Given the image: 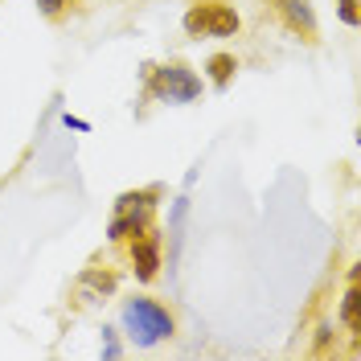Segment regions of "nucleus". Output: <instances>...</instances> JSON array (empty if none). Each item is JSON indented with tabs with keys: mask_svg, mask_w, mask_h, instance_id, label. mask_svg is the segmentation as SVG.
<instances>
[{
	"mask_svg": "<svg viewBox=\"0 0 361 361\" xmlns=\"http://www.w3.org/2000/svg\"><path fill=\"white\" fill-rule=\"evenodd\" d=\"M123 324L132 329V337L140 341V345H152V341L173 333V316L164 312L157 300H132V304L123 308Z\"/></svg>",
	"mask_w": 361,
	"mask_h": 361,
	"instance_id": "2",
	"label": "nucleus"
},
{
	"mask_svg": "<svg viewBox=\"0 0 361 361\" xmlns=\"http://www.w3.org/2000/svg\"><path fill=\"white\" fill-rule=\"evenodd\" d=\"M271 8L283 17V25L292 33H300L308 45H316V13H312L308 0H271Z\"/></svg>",
	"mask_w": 361,
	"mask_h": 361,
	"instance_id": "5",
	"label": "nucleus"
},
{
	"mask_svg": "<svg viewBox=\"0 0 361 361\" xmlns=\"http://www.w3.org/2000/svg\"><path fill=\"white\" fill-rule=\"evenodd\" d=\"M209 78H214V87H230V78H234V70H238V62H234V54H214L209 58Z\"/></svg>",
	"mask_w": 361,
	"mask_h": 361,
	"instance_id": "8",
	"label": "nucleus"
},
{
	"mask_svg": "<svg viewBox=\"0 0 361 361\" xmlns=\"http://www.w3.org/2000/svg\"><path fill=\"white\" fill-rule=\"evenodd\" d=\"M152 90H157L160 99H169V103H189V99L202 94V78L185 66H164V70H157Z\"/></svg>",
	"mask_w": 361,
	"mask_h": 361,
	"instance_id": "4",
	"label": "nucleus"
},
{
	"mask_svg": "<svg viewBox=\"0 0 361 361\" xmlns=\"http://www.w3.org/2000/svg\"><path fill=\"white\" fill-rule=\"evenodd\" d=\"M152 197H157V193H128V197H119V214H115V222H111L115 243H128V238H135V234L152 230V226H148Z\"/></svg>",
	"mask_w": 361,
	"mask_h": 361,
	"instance_id": "3",
	"label": "nucleus"
},
{
	"mask_svg": "<svg viewBox=\"0 0 361 361\" xmlns=\"http://www.w3.org/2000/svg\"><path fill=\"white\" fill-rule=\"evenodd\" d=\"M157 230H144V234H135L128 255H132V267L140 279H157V267H160V255H157Z\"/></svg>",
	"mask_w": 361,
	"mask_h": 361,
	"instance_id": "6",
	"label": "nucleus"
},
{
	"mask_svg": "<svg viewBox=\"0 0 361 361\" xmlns=\"http://www.w3.org/2000/svg\"><path fill=\"white\" fill-rule=\"evenodd\" d=\"M70 4H74V0H37V8H42L45 17H49V21H58V17L66 13Z\"/></svg>",
	"mask_w": 361,
	"mask_h": 361,
	"instance_id": "9",
	"label": "nucleus"
},
{
	"mask_svg": "<svg viewBox=\"0 0 361 361\" xmlns=\"http://www.w3.org/2000/svg\"><path fill=\"white\" fill-rule=\"evenodd\" d=\"M185 29L197 37H230V33H238V13H234V4H226V0H197L189 13H185Z\"/></svg>",
	"mask_w": 361,
	"mask_h": 361,
	"instance_id": "1",
	"label": "nucleus"
},
{
	"mask_svg": "<svg viewBox=\"0 0 361 361\" xmlns=\"http://www.w3.org/2000/svg\"><path fill=\"white\" fill-rule=\"evenodd\" d=\"M341 21L357 25V0H341Z\"/></svg>",
	"mask_w": 361,
	"mask_h": 361,
	"instance_id": "10",
	"label": "nucleus"
},
{
	"mask_svg": "<svg viewBox=\"0 0 361 361\" xmlns=\"http://www.w3.org/2000/svg\"><path fill=\"white\" fill-rule=\"evenodd\" d=\"M341 320H345V329H349L353 337H361V283H357V275H353V283H349V292H345Z\"/></svg>",
	"mask_w": 361,
	"mask_h": 361,
	"instance_id": "7",
	"label": "nucleus"
}]
</instances>
